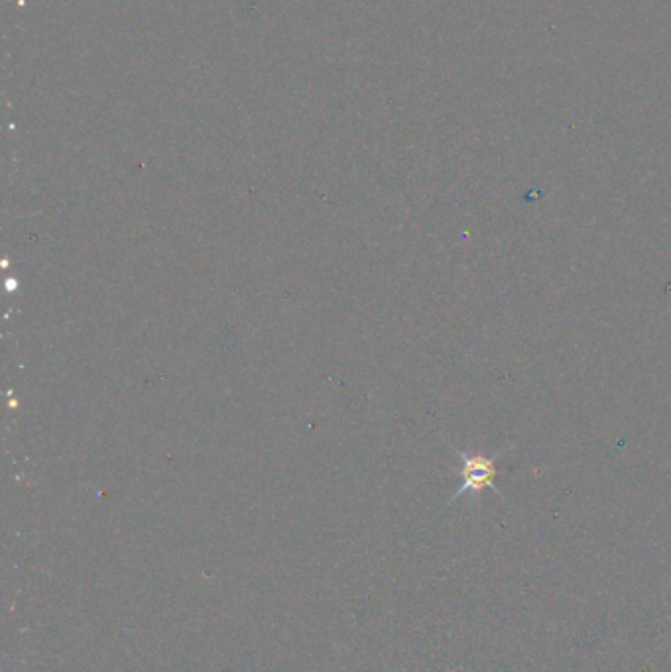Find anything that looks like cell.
Returning a JSON list of instances; mask_svg holds the SVG:
<instances>
[{"label": "cell", "instance_id": "6da1fadb", "mask_svg": "<svg viewBox=\"0 0 671 672\" xmlns=\"http://www.w3.org/2000/svg\"><path fill=\"white\" fill-rule=\"evenodd\" d=\"M504 454V450H498L496 454L487 456V454H467L463 450H457V456L461 460V468H459V478H461V486L455 492V496L451 498V502L463 498L465 494L471 496H481L485 490H492L498 496L500 490L496 486V476H498V468L496 462L498 458Z\"/></svg>", "mask_w": 671, "mask_h": 672}]
</instances>
